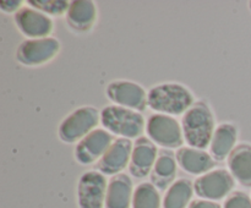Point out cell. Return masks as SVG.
Listing matches in <instances>:
<instances>
[{"instance_id":"d6986e66","label":"cell","mask_w":251,"mask_h":208,"mask_svg":"<svg viewBox=\"0 0 251 208\" xmlns=\"http://www.w3.org/2000/svg\"><path fill=\"white\" fill-rule=\"evenodd\" d=\"M238 131L237 127L232 124H221L216 129L211 141L210 148L213 158L216 161H225L234 151L237 143Z\"/></svg>"},{"instance_id":"cb8c5ba5","label":"cell","mask_w":251,"mask_h":208,"mask_svg":"<svg viewBox=\"0 0 251 208\" xmlns=\"http://www.w3.org/2000/svg\"><path fill=\"white\" fill-rule=\"evenodd\" d=\"M189 208H222L221 205H218L215 201L208 200H198L190 203Z\"/></svg>"},{"instance_id":"8992f818","label":"cell","mask_w":251,"mask_h":208,"mask_svg":"<svg viewBox=\"0 0 251 208\" xmlns=\"http://www.w3.org/2000/svg\"><path fill=\"white\" fill-rule=\"evenodd\" d=\"M108 183L100 171H86L77 185V202L80 208L105 207Z\"/></svg>"},{"instance_id":"603a6c76","label":"cell","mask_w":251,"mask_h":208,"mask_svg":"<svg viewBox=\"0 0 251 208\" xmlns=\"http://www.w3.org/2000/svg\"><path fill=\"white\" fill-rule=\"evenodd\" d=\"M225 208H251V198L247 193L237 191L227 198Z\"/></svg>"},{"instance_id":"5bb4252c","label":"cell","mask_w":251,"mask_h":208,"mask_svg":"<svg viewBox=\"0 0 251 208\" xmlns=\"http://www.w3.org/2000/svg\"><path fill=\"white\" fill-rule=\"evenodd\" d=\"M132 181L125 174L114 175L108 183L105 208H130L132 206Z\"/></svg>"},{"instance_id":"277c9868","label":"cell","mask_w":251,"mask_h":208,"mask_svg":"<svg viewBox=\"0 0 251 208\" xmlns=\"http://www.w3.org/2000/svg\"><path fill=\"white\" fill-rule=\"evenodd\" d=\"M100 120V113L93 107H82L71 113L59 126V136L64 142L73 143L96 130Z\"/></svg>"},{"instance_id":"9a60e30c","label":"cell","mask_w":251,"mask_h":208,"mask_svg":"<svg viewBox=\"0 0 251 208\" xmlns=\"http://www.w3.org/2000/svg\"><path fill=\"white\" fill-rule=\"evenodd\" d=\"M176 161L186 173L194 175L206 174L216 166V161L211 157V154L193 147H181L176 152Z\"/></svg>"},{"instance_id":"7a4b0ae2","label":"cell","mask_w":251,"mask_h":208,"mask_svg":"<svg viewBox=\"0 0 251 208\" xmlns=\"http://www.w3.org/2000/svg\"><path fill=\"white\" fill-rule=\"evenodd\" d=\"M147 104L156 112L180 115L193 107L194 97L188 88L179 83H162L150 91Z\"/></svg>"},{"instance_id":"ba28073f","label":"cell","mask_w":251,"mask_h":208,"mask_svg":"<svg viewBox=\"0 0 251 208\" xmlns=\"http://www.w3.org/2000/svg\"><path fill=\"white\" fill-rule=\"evenodd\" d=\"M60 50V42L53 37L27 39L16 50V59L24 65H42L50 61Z\"/></svg>"},{"instance_id":"9c48e42d","label":"cell","mask_w":251,"mask_h":208,"mask_svg":"<svg viewBox=\"0 0 251 208\" xmlns=\"http://www.w3.org/2000/svg\"><path fill=\"white\" fill-rule=\"evenodd\" d=\"M107 95L112 102L127 109L141 112L146 109V91L137 83L131 81H114L107 87Z\"/></svg>"},{"instance_id":"e0dca14e","label":"cell","mask_w":251,"mask_h":208,"mask_svg":"<svg viewBox=\"0 0 251 208\" xmlns=\"http://www.w3.org/2000/svg\"><path fill=\"white\" fill-rule=\"evenodd\" d=\"M228 166L235 180L245 187H251V146L239 144L228 157Z\"/></svg>"},{"instance_id":"3957f363","label":"cell","mask_w":251,"mask_h":208,"mask_svg":"<svg viewBox=\"0 0 251 208\" xmlns=\"http://www.w3.org/2000/svg\"><path fill=\"white\" fill-rule=\"evenodd\" d=\"M100 122L107 131L120 135L125 139H137L145 130V119L139 112L108 105L100 112Z\"/></svg>"},{"instance_id":"ffe728a7","label":"cell","mask_w":251,"mask_h":208,"mask_svg":"<svg viewBox=\"0 0 251 208\" xmlns=\"http://www.w3.org/2000/svg\"><path fill=\"white\" fill-rule=\"evenodd\" d=\"M194 186L188 179H179L169 186L163 200L164 208H186L194 193Z\"/></svg>"},{"instance_id":"8fae6325","label":"cell","mask_w":251,"mask_h":208,"mask_svg":"<svg viewBox=\"0 0 251 208\" xmlns=\"http://www.w3.org/2000/svg\"><path fill=\"white\" fill-rule=\"evenodd\" d=\"M134 143L129 139H115L104 156L98 161L97 169L104 175H118L130 164Z\"/></svg>"},{"instance_id":"2e32d148","label":"cell","mask_w":251,"mask_h":208,"mask_svg":"<svg viewBox=\"0 0 251 208\" xmlns=\"http://www.w3.org/2000/svg\"><path fill=\"white\" fill-rule=\"evenodd\" d=\"M97 17V9L91 0H75L70 2L66 21L69 26L77 32H87L93 27Z\"/></svg>"},{"instance_id":"ac0fdd59","label":"cell","mask_w":251,"mask_h":208,"mask_svg":"<svg viewBox=\"0 0 251 208\" xmlns=\"http://www.w3.org/2000/svg\"><path fill=\"white\" fill-rule=\"evenodd\" d=\"M176 175V161L173 152L162 149L157 157L151 173V181L157 188L164 190L174 181Z\"/></svg>"},{"instance_id":"52a82bcc","label":"cell","mask_w":251,"mask_h":208,"mask_svg":"<svg viewBox=\"0 0 251 208\" xmlns=\"http://www.w3.org/2000/svg\"><path fill=\"white\" fill-rule=\"evenodd\" d=\"M234 176L226 169H216L196 179L194 184L196 195L208 201L227 197L234 188Z\"/></svg>"},{"instance_id":"30bf717a","label":"cell","mask_w":251,"mask_h":208,"mask_svg":"<svg viewBox=\"0 0 251 208\" xmlns=\"http://www.w3.org/2000/svg\"><path fill=\"white\" fill-rule=\"evenodd\" d=\"M113 143V136L103 129L93 130L75 147V158L81 164H92L100 161Z\"/></svg>"},{"instance_id":"5b68a950","label":"cell","mask_w":251,"mask_h":208,"mask_svg":"<svg viewBox=\"0 0 251 208\" xmlns=\"http://www.w3.org/2000/svg\"><path fill=\"white\" fill-rule=\"evenodd\" d=\"M147 134L151 141L166 148H178L184 143L183 127L171 115L153 114L147 121Z\"/></svg>"},{"instance_id":"7402d4cb","label":"cell","mask_w":251,"mask_h":208,"mask_svg":"<svg viewBox=\"0 0 251 208\" xmlns=\"http://www.w3.org/2000/svg\"><path fill=\"white\" fill-rule=\"evenodd\" d=\"M28 5L46 15H61L64 12H68L70 2L59 1V0H54V1L53 0H29Z\"/></svg>"},{"instance_id":"7c38bea8","label":"cell","mask_w":251,"mask_h":208,"mask_svg":"<svg viewBox=\"0 0 251 208\" xmlns=\"http://www.w3.org/2000/svg\"><path fill=\"white\" fill-rule=\"evenodd\" d=\"M20 31L32 39L46 38L53 31V21L48 15L33 7H22L15 14Z\"/></svg>"},{"instance_id":"44dd1931","label":"cell","mask_w":251,"mask_h":208,"mask_svg":"<svg viewBox=\"0 0 251 208\" xmlns=\"http://www.w3.org/2000/svg\"><path fill=\"white\" fill-rule=\"evenodd\" d=\"M132 208H161V195L153 184H140L135 188Z\"/></svg>"},{"instance_id":"4fadbf2b","label":"cell","mask_w":251,"mask_h":208,"mask_svg":"<svg viewBox=\"0 0 251 208\" xmlns=\"http://www.w3.org/2000/svg\"><path fill=\"white\" fill-rule=\"evenodd\" d=\"M157 147L153 141L147 137H140L134 143L131 159H130L129 170L135 178H146L152 173L157 161Z\"/></svg>"},{"instance_id":"d4e9b609","label":"cell","mask_w":251,"mask_h":208,"mask_svg":"<svg viewBox=\"0 0 251 208\" xmlns=\"http://www.w3.org/2000/svg\"><path fill=\"white\" fill-rule=\"evenodd\" d=\"M21 5L22 1H19V0H16V1H0V7H1V10H4L6 12H17L20 9H22Z\"/></svg>"},{"instance_id":"6da1fadb","label":"cell","mask_w":251,"mask_h":208,"mask_svg":"<svg viewBox=\"0 0 251 208\" xmlns=\"http://www.w3.org/2000/svg\"><path fill=\"white\" fill-rule=\"evenodd\" d=\"M184 139L193 148L205 149L215 134V119L210 107L203 102L194 103L181 120Z\"/></svg>"}]
</instances>
